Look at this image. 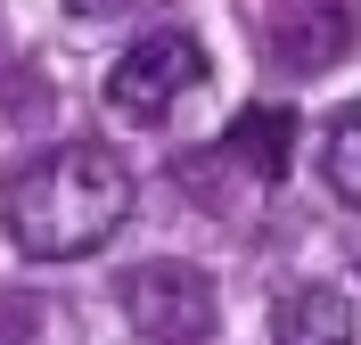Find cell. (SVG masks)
Instances as JSON below:
<instances>
[{"label":"cell","instance_id":"obj_1","mask_svg":"<svg viewBox=\"0 0 361 345\" xmlns=\"http://www.w3.org/2000/svg\"><path fill=\"white\" fill-rule=\"evenodd\" d=\"M123 222H132V164L99 140H66L0 189V230L25 263H74L107 247Z\"/></svg>","mask_w":361,"mask_h":345},{"label":"cell","instance_id":"obj_4","mask_svg":"<svg viewBox=\"0 0 361 345\" xmlns=\"http://www.w3.org/2000/svg\"><path fill=\"white\" fill-rule=\"evenodd\" d=\"M255 42H263L288 74H320L345 42H353V17H345L337 0H295V17H255Z\"/></svg>","mask_w":361,"mask_h":345},{"label":"cell","instance_id":"obj_5","mask_svg":"<svg viewBox=\"0 0 361 345\" xmlns=\"http://www.w3.org/2000/svg\"><path fill=\"white\" fill-rule=\"evenodd\" d=\"M271 345H353V296L312 279V288H288L279 313H271Z\"/></svg>","mask_w":361,"mask_h":345},{"label":"cell","instance_id":"obj_6","mask_svg":"<svg viewBox=\"0 0 361 345\" xmlns=\"http://www.w3.org/2000/svg\"><path fill=\"white\" fill-rule=\"evenodd\" d=\"M288 132H295V115H288V107H247L238 123H230V148L247 157V173L279 181V173H288Z\"/></svg>","mask_w":361,"mask_h":345},{"label":"cell","instance_id":"obj_8","mask_svg":"<svg viewBox=\"0 0 361 345\" xmlns=\"http://www.w3.org/2000/svg\"><path fill=\"white\" fill-rule=\"evenodd\" d=\"M74 17H115V8H148V0H66Z\"/></svg>","mask_w":361,"mask_h":345},{"label":"cell","instance_id":"obj_3","mask_svg":"<svg viewBox=\"0 0 361 345\" xmlns=\"http://www.w3.org/2000/svg\"><path fill=\"white\" fill-rule=\"evenodd\" d=\"M197 83H205V49L189 33H148L107 66V107L132 115V123H164Z\"/></svg>","mask_w":361,"mask_h":345},{"label":"cell","instance_id":"obj_7","mask_svg":"<svg viewBox=\"0 0 361 345\" xmlns=\"http://www.w3.org/2000/svg\"><path fill=\"white\" fill-rule=\"evenodd\" d=\"M320 181L361 214V99L337 107V115H329V132H320Z\"/></svg>","mask_w":361,"mask_h":345},{"label":"cell","instance_id":"obj_2","mask_svg":"<svg viewBox=\"0 0 361 345\" xmlns=\"http://www.w3.org/2000/svg\"><path fill=\"white\" fill-rule=\"evenodd\" d=\"M123 313H132L140 345H214L222 296L197 263H140L123 279Z\"/></svg>","mask_w":361,"mask_h":345}]
</instances>
